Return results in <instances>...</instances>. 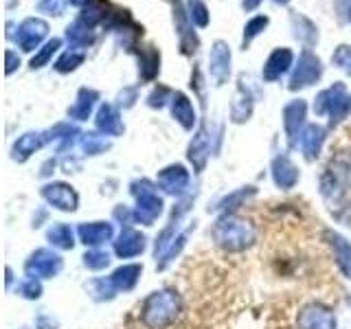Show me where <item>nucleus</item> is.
Returning a JSON list of instances; mask_svg holds the SVG:
<instances>
[{"label": "nucleus", "instance_id": "obj_25", "mask_svg": "<svg viewBox=\"0 0 351 329\" xmlns=\"http://www.w3.org/2000/svg\"><path fill=\"white\" fill-rule=\"evenodd\" d=\"M347 3V14H349V20H351V0H345Z\"/></svg>", "mask_w": 351, "mask_h": 329}, {"label": "nucleus", "instance_id": "obj_24", "mask_svg": "<svg viewBox=\"0 0 351 329\" xmlns=\"http://www.w3.org/2000/svg\"><path fill=\"white\" fill-rule=\"evenodd\" d=\"M71 5H75V7H86L88 3H90V0H69Z\"/></svg>", "mask_w": 351, "mask_h": 329}, {"label": "nucleus", "instance_id": "obj_8", "mask_svg": "<svg viewBox=\"0 0 351 329\" xmlns=\"http://www.w3.org/2000/svg\"><path fill=\"white\" fill-rule=\"evenodd\" d=\"M106 18H108V5L104 3V0H90V3L84 7L82 16L77 20L84 22V25H88V27H95V25H99V22H104Z\"/></svg>", "mask_w": 351, "mask_h": 329}, {"label": "nucleus", "instance_id": "obj_18", "mask_svg": "<svg viewBox=\"0 0 351 329\" xmlns=\"http://www.w3.org/2000/svg\"><path fill=\"white\" fill-rule=\"evenodd\" d=\"M268 27V18L266 16H257V18H252L248 25L244 27V47H248V44L255 40L259 33Z\"/></svg>", "mask_w": 351, "mask_h": 329}, {"label": "nucleus", "instance_id": "obj_7", "mask_svg": "<svg viewBox=\"0 0 351 329\" xmlns=\"http://www.w3.org/2000/svg\"><path fill=\"white\" fill-rule=\"evenodd\" d=\"M292 27H294V36L299 38L307 47H314L318 42V29L312 20H307L305 16H292Z\"/></svg>", "mask_w": 351, "mask_h": 329}, {"label": "nucleus", "instance_id": "obj_26", "mask_svg": "<svg viewBox=\"0 0 351 329\" xmlns=\"http://www.w3.org/2000/svg\"><path fill=\"white\" fill-rule=\"evenodd\" d=\"M274 3H279V5H288L290 0H274Z\"/></svg>", "mask_w": 351, "mask_h": 329}, {"label": "nucleus", "instance_id": "obj_11", "mask_svg": "<svg viewBox=\"0 0 351 329\" xmlns=\"http://www.w3.org/2000/svg\"><path fill=\"white\" fill-rule=\"evenodd\" d=\"M97 125L101 127L104 132H108V134H117V132H121L119 117H117V112L110 106H104L101 110H99Z\"/></svg>", "mask_w": 351, "mask_h": 329}, {"label": "nucleus", "instance_id": "obj_22", "mask_svg": "<svg viewBox=\"0 0 351 329\" xmlns=\"http://www.w3.org/2000/svg\"><path fill=\"white\" fill-rule=\"evenodd\" d=\"M5 58H7V73H14V71H16V66H20V60L16 58V53H14V51H7V53H5Z\"/></svg>", "mask_w": 351, "mask_h": 329}, {"label": "nucleus", "instance_id": "obj_23", "mask_svg": "<svg viewBox=\"0 0 351 329\" xmlns=\"http://www.w3.org/2000/svg\"><path fill=\"white\" fill-rule=\"evenodd\" d=\"M261 5V0H241V7H244L246 11H252V9H257Z\"/></svg>", "mask_w": 351, "mask_h": 329}, {"label": "nucleus", "instance_id": "obj_2", "mask_svg": "<svg viewBox=\"0 0 351 329\" xmlns=\"http://www.w3.org/2000/svg\"><path fill=\"white\" fill-rule=\"evenodd\" d=\"M321 75H323L321 60H318L314 53L303 51L301 58H299V64H296V69L292 73L290 88H292V90H296V88L312 86V84H316L318 80H321Z\"/></svg>", "mask_w": 351, "mask_h": 329}, {"label": "nucleus", "instance_id": "obj_1", "mask_svg": "<svg viewBox=\"0 0 351 329\" xmlns=\"http://www.w3.org/2000/svg\"><path fill=\"white\" fill-rule=\"evenodd\" d=\"M349 108H351V97L345 93L343 84H336L334 88H329V90L318 95V103L314 106L316 112H325V110H329V114H332V123L343 119Z\"/></svg>", "mask_w": 351, "mask_h": 329}, {"label": "nucleus", "instance_id": "obj_16", "mask_svg": "<svg viewBox=\"0 0 351 329\" xmlns=\"http://www.w3.org/2000/svg\"><path fill=\"white\" fill-rule=\"evenodd\" d=\"M82 62H84V53H80V51H66L62 58L58 60V64H55V69H58L60 73H71Z\"/></svg>", "mask_w": 351, "mask_h": 329}, {"label": "nucleus", "instance_id": "obj_13", "mask_svg": "<svg viewBox=\"0 0 351 329\" xmlns=\"http://www.w3.org/2000/svg\"><path fill=\"white\" fill-rule=\"evenodd\" d=\"M321 143H323V130L318 125H310L305 130L303 134V149L307 151V156H314V154L321 149Z\"/></svg>", "mask_w": 351, "mask_h": 329}, {"label": "nucleus", "instance_id": "obj_14", "mask_svg": "<svg viewBox=\"0 0 351 329\" xmlns=\"http://www.w3.org/2000/svg\"><path fill=\"white\" fill-rule=\"evenodd\" d=\"M303 117H305V103L303 101H294L285 108V127H288L290 134L296 132V125H301Z\"/></svg>", "mask_w": 351, "mask_h": 329}, {"label": "nucleus", "instance_id": "obj_12", "mask_svg": "<svg viewBox=\"0 0 351 329\" xmlns=\"http://www.w3.org/2000/svg\"><path fill=\"white\" fill-rule=\"evenodd\" d=\"M95 99H97V93H95V90H88V88H82V90H80V99H77V106L71 110V114L77 117V119H86L88 114H90Z\"/></svg>", "mask_w": 351, "mask_h": 329}, {"label": "nucleus", "instance_id": "obj_5", "mask_svg": "<svg viewBox=\"0 0 351 329\" xmlns=\"http://www.w3.org/2000/svg\"><path fill=\"white\" fill-rule=\"evenodd\" d=\"M292 60H294V55L290 49H274L270 53V58L266 60V64H263V80H268V82L279 80V77L292 66Z\"/></svg>", "mask_w": 351, "mask_h": 329}, {"label": "nucleus", "instance_id": "obj_17", "mask_svg": "<svg viewBox=\"0 0 351 329\" xmlns=\"http://www.w3.org/2000/svg\"><path fill=\"white\" fill-rule=\"evenodd\" d=\"M189 20L197 27L208 25V9L202 0H189Z\"/></svg>", "mask_w": 351, "mask_h": 329}, {"label": "nucleus", "instance_id": "obj_20", "mask_svg": "<svg viewBox=\"0 0 351 329\" xmlns=\"http://www.w3.org/2000/svg\"><path fill=\"white\" fill-rule=\"evenodd\" d=\"M40 134H25L22 136L18 143H16V151H20L22 154V158L25 156H29V154L33 151V149H38L40 147Z\"/></svg>", "mask_w": 351, "mask_h": 329}, {"label": "nucleus", "instance_id": "obj_15", "mask_svg": "<svg viewBox=\"0 0 351 329\" xmlns=\"http://www.w3.org/2000/svg\"><path fill=\"white\" fill-rule=\"evenodd\" d=\"M60 47H62V40H58V38L49 40V42L40 49V53L36 55V58L31 60V66H33V69H42V66H47L49 60L53 58V53L58 51Z\"/></svg>", "mask_w": 351, "mask_h": 329}, {"label": "nucleus", "instance_id": "obj_9", "mask_svg": "<svg viewBox=\"0 0 351 329\" xmlns=\"http://www.w3.org/2000/svg\"><path fill=\"white\" fill-rule=\"evenodd\" d=\"M173 117L178 119L184 127H191L193 121H195V114H193V108L189 103V99H186L184 95H180V93L173 97Z\"/></svg>", "mask_w": 351, "mask_h": 329}, {"label": "nucleus", "instance_id": "obj_10", "mask_svg": "<svg viewBox=\"0 0 351 329\" xmlns=\"http://www.w3.org/2000/svg\"><path fill=\"white\" fill-rule=\"evenodd\" d=\"M158 66H160V55L156 49L145 47L141 51V71L145 80H152V77L158 73Z\"/></svg>", "mask_w": 351, "mask_h": 329}, {"label": "nucleus", "instance_id": "obj_4", "mask_svg": "<svg viewBox=\"0 0 351 329\" xmlns=\"http://www.w3.org/2000/svg\"><path fill=\"white\" fill-rule=\"evenodd\" d=\"M208 69H211L213 80L217 82V86H222L228 75H230V49L228 44L217 40L211 49V55H208Z\"/></svg>", "mask_w": 351, "mask_h": 329}, {"label": "nucleus", "instance_id": "obj_3", "mask_svg": "<svg viewBox=\"0 0 351 329\" xmlns=\"http://www.w3.org/2000/svg\"><path fill=\"white\" fill-rule=\"evenodd\" d=\"M49 33V25L40 18H27L22 25L18 27V44L22 51H33L36 47H40V42L47 38Z\"/></svg>", "mask_w": 351, "mask_h": 329}, {"label": "nucleus", "instance_id": "obj_6", "mask_svg": "<svg viewBox=\"0 0 351 329\" xmlns=\"http://www.w3.org/2000/svg\"><path fill=\"white\" fill-rule=\"evenodd\" d=\"M66 38H69V42L73 44V47L86 49L95 42V33H93V27L84 25V22H80V20H75L73 25L66 29Z\"/></svg>", "mask_w": 351, "mask_h": 329}, {"label": "nucleus", "instance_id": "obj_21", "mask_svg": "<svg viewBox=\"0 0 351 329\" xmlns=\"http://www.w3.org/2000/svg\"><path fill=\"white\" fill-rule=\"evenodd\" d=\"M38 9L47 11V14H53V16H60L64 11V3H62V0H40Z\"/></svg>", "mask_w": 351, "mask_h": 329}, {"label": "nucleus", "instance_id": "obj_19", "mask_svg": "<svg viewBox=\"0 0 351 329\" xmlns=\"http://www.w3.org/2000/svg\"><path fill=\"white\" fill-rule=\"evenodd\" d=\"M332 62L338 66V69H343L347 75H351V47H347V44H340V47L332 55Z\"/></svg>", "mask_w": 351, "mask_h": 329}]
</instances>
